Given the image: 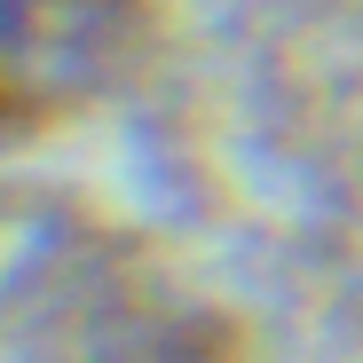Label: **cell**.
I'll use <instances>...</instances> for the list:
<instances>
[{
    "label": "cell",
    "mask_w": 363,
    "mask_h": 363,
    "mask_svg": "<svg viewBox=\"0 0 363 363\" xmlns=\"http://www.w3.org/2000/svg\"><path fill=\"white\" fill-rule=\"evenodd\" d=\"M150 0H0V143L79 118L127 79Z\"/></svg>",
    "instance_id": "obj_1"
}]
</instances>
